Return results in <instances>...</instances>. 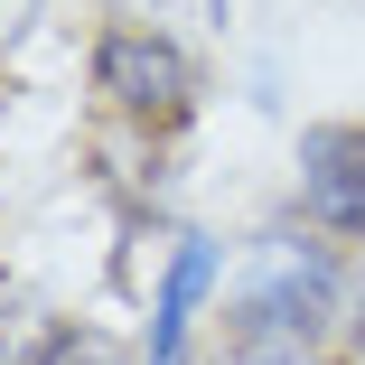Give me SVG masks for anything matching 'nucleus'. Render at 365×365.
Listing matches in <instances>:
<instances>
[{"label": "nucleus", "instance_id": "1", "mask_svg": "<svg viewBox=\"0 0 365 365\" xmlns=\"http://www.w3.org/2000/svg\"><path fill=\"white\" fill-rule=\"evenodd\" d=\"M337 290L346 281H337V253L319 235H290V225L262 235V253L244 272V300H235V346L262 365H300L337 319Z\"/></svg>", "mask_w": 365, "mask_h": 365}, {"label": "nucleus", "instance_id": "2", "mask_svg": "<svg viewBox=\"0 0 365 365\" xmlns=\"http://www.w3.org/2000/svg\"><path fill=\"white\" fill-rule=\"evenodd\" d=\"M94 94L113 113H131V122H187L197 66H187V47L169 29H113L94 47Z\"/></svg>", "mask_w": 365, "mask_h": 365}, {"label": "nucleus", "instance_id": "3", "mask_svg": "<svg viewBox=\"0 0 365 365\" xmlns=\"http://www.w3.org/2000/svg\"><path fill=\"white\" fill-rule=\"evenodd\" d=\"M300 197H309V215L328 235L365 244V122H337V131L300 140Z\"/></svg>", "mask_w": 365, "mask_h": 365}, {"label": "nucleus", "instance_id": "4", "mask_svg": "<svg viewBox=\"0 0 365 365\" xmlns=\"http://www.w3.org/2000/svg\"><path fill=\"white\" fill-rule=\"evenodd\" d=\"M206 281H215V235L178 225V244H169V272H160V309H150V365H178V346H187V319H197V300H206Z\"/></svg>", "mask_w": 365, "mask_h": 365}, {"label": "nucleus", "instance_id": "5", "mask_svg": "<svg viewBox=\"0 0 365 365\" xmlns=\"http://www.w3.org/2000/svg\"><path fill=\"white\" fill-rule=\"evenodd\" d=\"M38 365H122V346H113L103 328H56V337L38 346Z\"/></svg>", "mask_w": 365, "mask_h": 365}, {"label": "nucleus", "instance_id": "6", "mask_svg": "<svg viewBox=\"0 0 365 365\" xmlns=\"http://www.w3.org/2000/svg\"><path fill=\"white\" fill-rule=\"evenodd\" d=\"M29 337H38V309L0 290V365H29Z\"/></svg>", "mask_w": 365, "mask_h": 365}, {"label": "nucleus", "instance_id": "7", "mask_svg": "<svg viewBox=\"0 0 365 365\" xmlns=\"http://www.w3.org/2000/svg\"><path fill=\"white\" fill-rule=\"evenodd\" d=\"M113 10H122V19H178V10H187L197 29H215V19H225V0H113Z\"/></svg>", "mask_w": 365, "mask_h": 365}, {"label": "nucleus", "instance_id": "8", "mask_svg": "<svg viewBox=\"0 0 365 365\" xmlns=\"http://www.w3.org/2000/svg\"><path fill=\"white\" fill-rule=\"evenodd\" d=\"M29 19H38V0H0V47H10V38H19Z\"/></svg>", "mask_w": 365, "mask_h": 365}, {"label": "nucleus", "instance_id": "9", "mask_svg": "<svg viewBox=\"0 0 365 365\" xmlns=\"http://www.w3.org/2000/svg\"><path fill=\"white\" fill-rule=\"evenodd\" d=\"M300 365H319V356H300Z\"/></svg>", "mask_w": 365, "mask_h": 365}]
</instances>
